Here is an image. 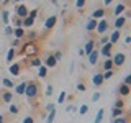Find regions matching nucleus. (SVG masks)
<instances>
[{
	"instance_id": "obj_24",
	"label": "nucleus",
	"mask_w": 131,
	"mask_h": 123,
	"mask_svg": "<svg viewBox=\"0 0 131 123\" xmlns=\"http://www.w3.org/2000/svg\"><path fill=\"white\" fill-rule=\"evenodd\" d=\"M15 56H16V49H15V48H10V49L7 51V63L12 64V63H13V57H15Z\"/></svg>"
},
{
	"instance_id": "obj_14",
	"label": "nucleus",
	"mask_w": 131,
	"mask_h": 123,
	"mask_svg": "<svg viewBox=\"0 0 131 123\" xmlns=\"http://www.w3.org/2000/svg\"><path fill=\"white\" fill-rule=\"evenodd\" d=\"M103 82H105V80H103V76H102V72L93 74V77H92V84L95 85V87H100Z\"/></svg>"
},
{
	"instance_id": "obj_29",
	"label": "nucleus",
	"mask_w": 131,
	"mask_h": 123,
	"mask_svg": "<svg viewBox=\"0 0 131 123\" xmlns=\"http://www.w3.org/2000/svg\"><path fill=\"white\" fill-rule=\"evenodd\" d=\"M103 115H105V108H98L97 117H95V121H93V123H102V120H103Z\"/></svg>"
},
{
	"instance_id": "obj_6",
	"label": "nucleus",
	"mask_w": 131,
	"mask_h": 123,
	"mask_svg": "<svg viewBox=\"0 0 131 123\" xmlns=\"http://www.w3.org/2000/svg\"><path fill=\"white\" fill-rule=\"evenodd\" d=\"M108 22H106V18H102L97 22V26H95V31L98 33V35H105L106 31H108Z\"/></svg>"
},
{
	"instance_id": "obj_17",
	"label": "nucleus",
	"mask_w": 131,
	"mask_h": 123,
	"mask_svg": "<svg viewBox=\"0 0 131 123\" xmlns=\"http://www.w3.org/2000/svg\"><path fill=\"white\" fill-rule=\"evenodd\" d=\"M2 100L5 102V104H12V102H13V90H5V92L2 94Z\"/></svg>"
},
{
	"instance_id": "obj_45",
	"label": "nucleus",
	"mask_w": 131,
	"mask_h": 123,
	"mask_svg": "<svg viewBox=\"0 0 131 123\" xmlns=\"http://www.w3.org/2000/svg\"><path fill=\"white\" fill-rule=\"evenodd\" d=\"M25 36H26L28 39H35V38H38V35H36V33H33V31H31V33H26Z\"/></svg>"
},
{
	"instance_id": "obj_49",
	"label": "nucleus",
	"mask_w": 131,
	"mask_h": 123,
	"mask_svg": "<svg viewBox=\"0 0 131 123\" xmlns=\"http://www.w3.org/2000/svg\"><path fill=\"white\" fill-rule=\"evenodd\" d=\"M85 89L87 87H85L84 84H77V90H79V92H85Z\"/></svg>"
},
{
	"instance_id": "obj_23",
	"label": "nucleus",
	"mask_w": 131,
	"mask_h": 123,
	"mask_svg": "<svg viewBox=\"0 0 131 123\" xmlns=\"http://www.w3.org/2000/svg\"><path fill=\"white\" fill-rule=\"evenodd\" d=\"M126 10V5L125 3H118L116 7H115V10H113V15L115 16H120V15H123V12Z\"/></svg>"
},
{
	"instance_id": "obj_34",
	"label": "nucleus",
	"mask_w": 131,
	"mask_h": 123,
	"mask_svg": "<svg viewBox=\"0 0 131 123\" xmlns=\"http://www.w3.org/2000/svg\"><path fill=\"white\" fill-rule=\"evenodd\" d=\"M52 92H54V85H52V84H48V87H46V92H44V95H46V97H51V95H52Z\"/></svg>"
},
{
	"instance_id": "obj_15",
	"label": "nucleus",
	"mask_w": 131,
	"mask_h": 123,
	"mask_svg": "<svg viewBox=\"0 0 131 123\" xmlns=\"http://www.w3.org/2000/svg\"><path fill=\"white\" fill-rule=\"evenodd\" d=\"M25 89H26V82H18V84H15L13 92L16 94V95H23V94H25Z\"/></svg>"
},
{
	"instance_id": "obj_44",
	"label": "nucleus",
	"mask_w": 131,
	"mask_h": 123,
	"mask_svg": "<svg viewBox=\"0 0 131 123\" xmlns=\"http://www.w3.org/2000/svg\"><path fill=\"white\" fill-rule=\"evenodd\" d=\"M75 7L77 8H84L85 7V0H75Z\"/></svg>"
},
{
	"instance_id": "obj_3",
	"label": "nucleus",
	"mask_w": 131,
	"mask_h": 123,
	"mask_svg": "<svg viewBox=\"0 0 131 123\" xmlns=\"http://www.w3.org/2000/svg\"><path fill=\"white\" fill-rule=\"evenodd\" d=\"M36 16H38V8H36V10H31L30 13H28L26 18H23V20H21V26L25 28V30L31 28L33 25H35V22H36Z\"/></svg>"
},
{
	"instance_id": "obj_33",
	"label": "nucleus",
	"mask_w": 131,
	"mask_h": 123,
	"mask_svg": "<svg viewBox=\"0 0 131 123\" xmlns=\"http://www.w3.org/2000/svg\"><path fill=\"white\" fill-rule=\"evenodd\" d=\"M56 113H57V110H51V112L48 113V117H46V123H52V121H54Z\"/></svg>"
},
{
	"instance_id": "obj_37",
	"label": "nucleus",
	"mask_w": 131,
	"mask_h": 123,
	"mask_svg": "<svg viewBox=\"0 0 131 123\" xmlns=\"http://www.w3.org/2000/svg\"><path fill=\"white\" fill-rule=\"evenodd\" d=\"M113 123H128V118H126V117H118V118H113Z\"/></svg>"
},
{
	"instance_id": "obj_48",
	"label": "nucleus",
	"mask_w": 131,
	"mask_h": 123,
	"mask_svg": "<svg viewBox=\"0 0 131 123\" xmlns=\"http://www.w3.org/2000/svg\"><path fill=\"white\" fill-rule=\"evenodd\" d=\"M123 84H126V85H131V74H128V76L125 77V82Z\"/></svg>"
},
{
	"instance_id": "obj_41",
	"label": "nucleus",
	"mask_w": 131,
	"mask_h": 123,
	"mask_svg": "<svg viewBox=\"0 0 131 123\" xmlns=\"http://www.w3.org/2000/svg\"><path fill=\"white\" fill-rule=\"evenodd\" d=\"M123 107H125V104H123V100H121V98H118V100L115 102V108H123Z\"/></svg>"
},
{
	"instance_id": "obj_22",
	"label": "nucleus",
	"mask_w": 131,
	"mask_h": 123,
	"mask_svg": "<svg viewBox=\"0 0 131 123\" xmlns=\"http://www.w3.org/2000/svg\"><path fill=\"white\" fill-rule=\"evenodd\" d=\"M2 84H3V87H5L7 90H13V87H15V82L12 80V79H8V77H3Z\"/></svg>"
},
{
	"instance_id": "obj_21",
	"label": "nucleus",
	"mask_w": 131,
	"mask_h": 123,
	"mask_svg": "<svg viewBox=\"0 0 131 123\" xmlns=\"http://www.w3.org/2000/svg\"><path fill=\"white\" fill-rule=\"evenodd\" d=\"M90 18H95V20L105 18V8H97V10L92 13V16H90Z\"/></svg>"
},
{
	"instance_id": "obj_1",
	"label": "nucleus",
	"mask_w": 131,
	"mask_h": 123,
	"mask_svg": "<svg viewBox=\"0 0 131 123\" xmlns=\"http://www.w3.org/2000/svg\"><path fill=\"white\" fill-rule=\"evenodd\" d=\"M38 94H39V85L36 84V82H26V89H25V94L23 95H26L30 100H35L36 97H38Z\"/></svg>"
},
{
	"instance_id": "obj_2",
	"label": "nucleus",
	"mask_w": 131,
	"mask_h": 123,
	"mask_svg": "<svg viewBox=\"0 0 131 123\" xmlns=\"http://www.w3.org/2000/svg\"><path fill=\"white\" fill-rule=\"evenodd\" d=\"M21 53L23 54H26V56H38V53H39V46L36 43H33V41H26V43L23 44V48H21Z\"/></svg>"
},
{
	"instance_id": "obj_31",
	"label": "nucleus",
	"mask_w": 131,
	"mask_h": 123,
	"mask_svg": "<svg viewBox=\"0 0 131 123\" xmlns=\"http://www.w3.org/2000/svg\"><path fill=\"white\" fill-rule=\"evenodd\" d=\"M18 112H20L18 105H16V104H13V102H12V104H10V107H8V113H10V115H16Z\"/></svg>"
},
{
	"instance_id": "obj_28",
	"label": "nucleus",
	"mask_w": 131,
	"mask_h": 123,
	"mask_svg": "<svg viewBox=\"0 0 131 123\" xmlns=\"http://www.w3.org/2000/svg\"><path fill=\"white\" fill-rule=\"evenodd\" d=\"M0 18H2V22L5 25H10V12L8 10H3L2 15H0Z\"/></svg>"
},
{
	"instance_id": "obj_25",
	"label": "nucleus",
	"mask_w": 131,
	"mask_h": 123,
	"mask_svg": "<svg viewBox=\"0 0 131 123\" xmlns=\"http://www.w3.org/2000/svg\"><path fill=\"white\" fill-rule=\"evenodd\" d=\"M41 64H43V59H41L39 56H33V57H31L30 66H33V67H39Z\"/></svg>"
},
{
	"instance_id": "obj_47",
	"label": "nucleus",
	"mask_w": 131,
	"mask_h": 123,
	"mask_svg": "<svg viewBox=\"0 0 131 123\" xmlns=\"http://www.w3.org/2000/svg\"><path fill=\"white\" fill-rule=\"evenodd\" d=\"M100 92H95V94H93V95H92V102H97V100H100Z\"/></svg>"
},
{
	"instance_id": "obj_46",
	"label": "nucleus",
	"mask_w": 131,
	"mask_h": 123,
	"mask_svg": "<svg viewBox=\"0 0 131 123\" xmlns=\"http://www.w3.org/2000/svg\"><path fill=\"white\" fill-rule=\"evenodd\" d=\"M106 43H108V36H102V38H100V46H103V44H106Z\"/></svg>"
},
{
	"instance_id": "obj_27",
	"label": "nucleus",
	"mask_w": 131,
	"mask_h": 123,
	"mask_svg": "<svg viewBox=\"0 0 131 123\" xmlns=\"http://www.w3.org/2000/svg\"><path fill=\"white\" fill-rule=\"evenodd\" d=\"M102 67H103V71H112V69H113L112 57H108V59H105V61H103V64H102Z\"/></svg>"
},
{
	"instance_id": "obj_57",
	"label": "nucleus",
	"mask_w": 131,
	"mask_h": 123,
	"mask_svg": "<svg viewBox=\"0 0 131 123\" xmlns=\"http://www.w3.org/2000/svg\"><path fill=\"white\" fill-rule=\"evenodd\" d=\"M2 2H3V0H0V3H2Z\"/></svg>"
},
{
	"instance_id": "obj_55",
	"label": "nucleus",
	"mask_w": 131,
	"mask_h": 123,
	"mask_svg": "<svg viewBox=\"0 0 131 123\" xmlns=\"http://www.w3.org/2000/svg\"><path fill=\"white\" fill-rule=\"evenodd\" d=\"M12 2H15V3H23V0H12Z\"/></svg>"
},
{
	"instance_id": "obj_10",
	"label": "nucleus",
	"mask_w": 131,
	"mask_h": 123,
	"mask_svg": "<svg viewBox=\"0 0 131 123\" xmlns=\"http://www.w3.org/2000/svg\"><path fill=\"white\" fill-rule=\"evenodd\" d=\"M126 22H128V18H126L125 15L115 16V22H113V26H115V30H121V28L126 25Z\"/></svg>"
},
{
	"instance_id": "obj_56",
	"label": "nucleus",
	"mask_w": 131,
	"mask_h": 123,
	"mask_svg": "<svg viewBox=\"0 0 131 123\" xmlns=\"http://www.w3.org/2000/svg\"><path fill=\"white\" fill-rule=\"evenodd\" d=\"M52 2V5H57V0H51Z\"/></svg>"
},
{
	"instance_id": "obj_32",
	"label": "nucleus",
	"mask_w": 131,
	"mask_h": 123,
	"mask_svg": "<svg viewBox=\"0 0 131 123\" xmlns=\"http://www.w3.org/2000/svg\"><path fill=\"white\" fill-rule=\"evenodd\" d=\"M10 22H12V26H13V28H20V26H21V18H18V16L10 18Z\"/></svg>"
},
{
	"instance_id": "obj_16",
	"label": "nucleus",
	"mask_w": 131,
	"mask_h": 123,
	"mask_svg": "<svg viewBox=\"0 0 131 123\" xmlns=\"http://www.w3.org/2000/svg\"><path fill=\"white\" fill-rule=\"evenodd\" d=\"M98 56H100V54H98V49H93V51H92V53H90V54L87 56L89 63L92 64V66H95V64L98 63Z\"/></svg>"
},
{
	"instance_id": "obj_13",
	"label": "nucleus",
	"mask_w": 131,
	"mask_h": 123,
	"mask_svg": "<svg viewBox=\"0 0 131 123\" xmlns=\"http://www.w3.org/2000/svg\"><path fill=\"white\" fill-rule=\"evenodd\" d=\"M56 64H57V61L54 59V56L52 54H49L44 57V66H46L48 69H52V67H56Z\"/></svg>"
},
{
	"instance_id": "obj_8",
	"label": "nucleus",
	"mask_w": 131,
	"mask_h": 123,
	"mask_svg": "<svg viewBox=\"0 0 131 123\" xmlns=\"http://www.w3.org/2000/svg\"><path fill=\"white\" fill-rule=\"evenodd\" d=\"M112 48H113L112 43H106V44L102 46V49L98 51V54H100L102 57H105V59H108V57H112Z\"/></svg>"
},
{
	"instance_id": "obj_42",
	"label": "nucleus",
	"mask_w": 131,
	"mask_h": 123,
	"mask_svg": "<svg viewBox=\"0 0 131 123\" xmlns=\"http://www.w3.org/2000/svg\"><path fill=\"white\" fill-rule=\"evenodd\" d=\"M20 44H21V39H18V38H15V39H13V43H12V48H15V49H16V48H18V46H20Z\"/></svg>"
},
{
	"instance_id": "obj_19",
	"label": "nucleus",
	"mask_w": 131,
	"mask_h": 123,
	"mask_svg": "<svg viewBox=\"0 0 131 123\" xmlns=\"http://www.w3.org/2000/svg\"><path fill=\"white\" fill-rule=\"evenodd\" d=\"M97 22L98 20H95V18H90L89 22H87V25H85V31H89V33H92V31H95V26H97Z\"/></svg>"
},
{
	"instance_id": "obj_52",
	"label": "nucleus",
	"mask_w": 131,
	"mask_h": 123,
	"mask_svg": "<svg viewBox=\"0 0 131 123\" xmlns=\"http://www.w3.org/2000/svg\"><path fill=\"white\" fill-rule=\"evenodd\" d=\"M129 43H131V36H126V38H125V44H126V46H128Z\"/></svg>"
},
{
	"instance_id": "obj_11",
	"label": "nucleus",
	"mask_w": 131,
	"mask_h": 123,
	"mask_svg": "<svg viewBox=\"0 0 131 123\" xmlns=\"http://www.w3.org/2000/svg\"><path fill=\"white\" fill-rule=\"evenodd\" d=\"M120 38H121V30H115V31H112V35L108 36V43L116 44L118 41H120Z\"/></svg>"
},
{
	"instance_id": "obj_30",
	"label": "nucleus",
	"mask_w": 131,
	"mask_h": 123,
	"mask_svg": "<svg viewBox=\"0 0 131 123\" xmlns=\"http://www.w3.org/2000/svg\"><path fill=\"white\" fill-rule=\"evenodd\" d=\"M123 115H125V110H123V108H115V107H113V110H112V117L113 118L123 117Z\"/></svg>"
},
{
	"instance_id": "obj_54",
	"label": "nucleus",
	"mask_w": 131,
	"mask_h": 123,
	"mask_svg": "<svg viewBox=\"0 0 131 123\" xmlns=\"http://www.w3.org/2000/svg\"><path fill=\"white\" fill-rule=\"evenodd\" d=\"M0 123H5V117L3 115H0Z\"/></svg>"
},
{
	"instance_id": "obj_53",
	"label": "nucleus",
	"mask_w": 131,
	"mask_h": 123,
	"mask_svg": "<svg viewBox=\"0 0 131 123\" xmlns=\"http://www.w3.org/2000/svg\"><path fill=\"white\" fill-rule=\"evenodd\" d=\"M112 2H113V0H103V3H105V7H106V5H110V3H112Z\"/></svg>"
},
{
	"instance_id": "obj_39",
	"label": "nucleus",
	"mask_w": 131,
	"mask_h": 123,
	"mask_svg": "<svg viewBox=\"0 0 131 123\" xmlns=\"http://www.w3.org/2000/svg\"><path fill=\"white\" fill-rule=\"evenodd\" d=\"M64 100H66V92L62 90V92L59 94V97H57V104H64Z\"/></svg>"
},
{
	"instance_id": "obj_4",
	"label": "nucleus",
	"mask_w": 131,
	"mask_h": 123,
	"mask_svg": "<svg viewBox=\"0 0 131 123\" xmlns=\"http://www.w3.org/2000/svg\"><path fill=\"white\" fill-rule=\"evenodd\" d=\"M28 13H30V10H28V7L25 5V3H18V5L15 7V16H18V18H26Z\"/></svg>"
},
{
	"instance_id": "obj_5",
	"label": "nucleus",
	"mask_w": 131,
	"mask_h": 123,
	"mask_svg": "<svg viewBox=\"0 0 131 123\" xmlns=\"http://www.w3.org/2000/svg\"><path fill=\"white\" fill-rule=\"evenodd\" d=\"M56 23H57V16H56V15H51V16H48V18L44 20L43 31L46 33V31H49V30H52V28L56 26Z\"/></svg>"
},
{
	"instance_id": "obj_20",
	"label": "nucleus",
	"mask_w": 131,
	"mask_h": 123,
	"mask_svg": "<svg viewBox=\"0 0 131 123\" xmlns=\"http://www.w3.org/2000/svg\"><path fill=\"white\" fill-rule=\"evenodd\" d=\"M25 35H26V30H25L23 26H20V28H13V36H15V38L21 39V38H25Z\"/></svg>"
},
{
	"instance_id": "obj_35",
	"label": "nucleus",
	"mask_w": 131,
	"mask_h": 123,
	"mask_svg": "<svg viewBox=\"0 0 131 123\" xmlns=\"http://www.w3.org/2000/svg\"><path fill=\"white\" fill-rule=\"evenodd\" d=\"M77 110H79V115H85V113L89 112V105L82 104V105H80V107H79V108H77Z\"/></svg>"
},
{
	"instance_id": "obj_12",
	"label": "nucleus",
	"mask_w": 131,
	"mask_h": 123,
	"mask_svg": "<svg viewBox=\"0 0 131 123\" xmlns=\"http://www.w3.org/2000/svg\"><path fill=\"white\" fill-rule=\"evenodd\" d=\"M93 49H95V41H93V39H89L87 43H85V46H84V49H82V51H84L85 56H89L90 53L93 51Z\"/></svg>"
},
{
	"instance_id": "obj_43",
	"label": "nucleus",
	"mask_w": 131,
	"mask_h": 123,
	"mask_svg": "<svg viewBox=\"0 0 131 123\" xmlns=\"http://www.w3.org/2000/svg\"><path fill=\"white\" fill-rule=\"evenodd\" d=\"M52 56H54V59H56V61H61V59H62V51H56Z\"/></svg>"
},
{
	"instance_id": "obj_9",
	"label": "nucleus",
	"mask_w": 131,
	"mask_h": 123,
	"mask_svg": "<svg viewBox=\"0 0 131 123\" xmlns=\"http://www.w3.org/2000/svg\"><path fill=\"white\" fill-rule=\"evenodd\" d=\"M8 72H10V76L18 77L20 74H21V64L20 63H12L10 67H8Z\"/></svg>"
},
{
	"instance_id": "obj_36",
	"label": "nucleus",
	"mask_w": 131,
	"mask_h": 123,
	"mask_svg": "<svg viewBox=\"0 0 131 123\" xmlns=\"http://www.w3.org/2000/svg\"><path fill=\"white\" fill-rule=\"evenodd\" d=\"M113 71H106V72H102V76H103V80H106V79H112L113 77Z\"/></svg>"
},
{
	"instance_id": "obj_50",
	"label": "nucleus",
	"mask_w": 131,
	"mask_h": 123,
	"mask_svg": "<svg viewBox=\"0 0 131 123\" xmlns=\"http://www.w3.org/2000/svg\"><path fill=\"white\" fill-rule=\"evenodd\" d=\"M46 110H48V112H51V110H56V105H52V104H48V105H46Z\"/></svg>"
},
{
	"instance_id": "obj_38",
	"label": "nucleus",
	"mask_w": 131,
	"mask_h": 123,
	"mask_svg": "<svg viewBox=\"0 0 131 123\" xmlns=\"http://www.w3.org/2000/svg\"><path fill=\"white\" fill-rule=\"evenodd\" d=\"M3 33H5L7 36H12V35H13V26L7 25V26H5V31H3Z\"/></svg>"
},
{
	"instance_id": "obj_18",
	"label": "nucleus",
	"mask_w": 131,
	"mask_h": 123,
	"mask_svg": "<svg viewBox=\"0 0 131 123\" xmlns=\"http://www.w3.org/2000/svg\"><path fill=\"white\" fill-rule=\"evenodd\" d=\"M129 85H126V84H121L120 87H118V94H120V97H128L129 95Z\"/></svg>"
},
{
	"instance_id": "obj_40",
	"label": "nucleus",
	"mask_w": 131,
	"mask_h": 123,
	"mask_svg": "<svg viewBox=\"0 0 131 123\" xmlns=\"http://www.w3.org/2000/svg\"><path fill=\"white\" fill-rule=\"evenodd\" d=\"M21 123H35V118L31 117V115H28V117H25L23 118V121Z\"/></svg>"
},
{
	"instance_id": "obj_7",
	"label": "nucleus",
	"mask_w": 131,
	"mask_h": 123,
	"mask_svg": "<svg viewBox=\"0 0 131 123\" xmlns=\"http://www.w3.org/2000/svg\"><path fill=\"white\" fill-rule=\"evenodd\" d=\"M125 61H126V56L123 54V53H116L113 57H112V63H113V67L116 66V67H121L123 64H125Z\"/></svg>"
},
{
	"instance_id": "obj_26",
	"label": "nucleus",
	"mask_w": 131,
	"mask_h": 123,
	"mask_svg": "<svg viewBox=\"0 0 131 123\" xmlns=\"http://www.w3.org/2000/svg\"><path fill=\"white\" fill-rule=\"evenodd\" d=\"M46 76H48V67L44 64H41L38 67V77H39V79H44Z\"/></svg>"
},
{
	"instance_id": "obj_51",
	"label": "nucleus",
	"mask_w": 131,
	"mask_h": 123,
	"mask_svg": "<svg viewBox=\"0 0 131 123\" xmlns=\"http://www.w3.org/2000/svg\"><path fill=\"white\" fill-rule=\"evenodd\" d=\"M74 110H77L74 105H67V107H66V112H74Z\"/></svg>"
}]
</instances>
